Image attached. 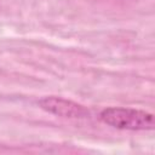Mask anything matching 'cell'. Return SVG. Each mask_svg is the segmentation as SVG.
Masks as SVG:
<instances>
[{
    "instance_id": "obj_1",
    "label": "cell",
    "mask_w": 155,
    "mask_h": 155,
    "mask_svg": "<svg viewBox=\"0 0 155 155\" xmlns=\"http://www.w3.org/2000/svg\"><path fill=\"white\" fill-rule=\"evenodd\" d=\"M99 117L104 124L120 130L144 131L153 130L155 126L151 113L132 108H107L102 110Z\"/></svg>"
},
{
    "instance_id": "obj_2",
    "label": "cell",
    "mask_w": 155,
    "mask_h": 155,
    "mask_svg": "<svg viewBox=\"0 0 155 155\" xmlns=\"http://www.w3.org/2000/svg\"><path fill=\"white\" fill-rule=\"evenodd\" d=\"M39 105L44 110L62 117L84 119L88 116V110L84 105L61 97H45L39 101Z\"/></svg>"
}]
</instances>
